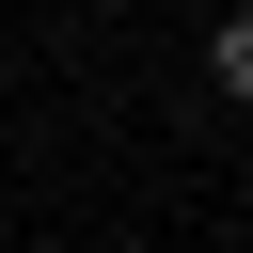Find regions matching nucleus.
<instances>
[{
    "label": "nucleus",
    "instance_id": "obj_1",
    "mask_svg": "<svg viewBox=\"0 0 253 253\" xmlns=\"http://www.w3.org/2000/svg\"><path fill=\"white\" fill-rule=\"evenodd\" d=\"M206 79H221V95H253V16H221V32H206Z\"/></svg>",
    "mask_w": 253,
    "mask_h": 253
}]
</instances>
